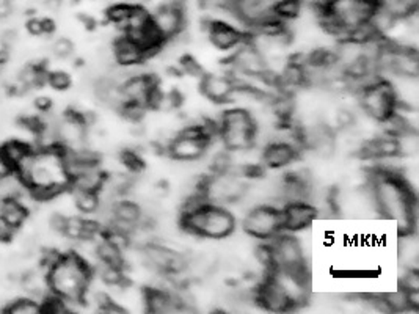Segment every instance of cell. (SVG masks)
<instances>
[{"label": "cell", "instance_id": "obj_19", "mask_svg": "<svg viewBox=\"0 0 419 314\" xmlns=\"http://www.w3.org/2000/svg\"><path fill=\"white\" fill-rule=\"evenodd\" d=\"M113 58L118 67L123 68H134L145 62L142 49L126 35L119 36L113 44Z\"/></svg>", "mask_w": 419, "mask_h": 314}, {"label": "cell", "instance_id": "obj_21", "mask_svg": "<svg viewBox=\"0 0 419 314\" xmlns=\"http://www.w3.org/2000/svg\"><path fill=\"white\" fill-rule=\"evenodd\" d=\"M30 151H33L32 145L22 140H10L0 146V154H2L6 165H8L13 172H15L16 167L24 161V157Z\"/></svg>", "mask_w": 419, "mask_h": 314}, {"label": "cell", "instance_id": "obj_11", "mask_svg": "<svg viewBox=\"0 0 419 314\" xmlns=\"http://www.w3.org/2000/svg\"><path fill=\"white\" fill-rule=\"evenodd\" d=\"M151 21L164 41H170L184 34L187 24L185 6L184 4H161L151 13Z\"/></svg>", "mask_w": 419, "mask_h": 314}, {"label": "cell", "instance_id": "obj_39", "mask_svg": "<svg viewBox=\"0 0 419 314\" xmlns=\"http://www.w3.org/2000/svg\"><path fill=\"white\" fill-rule=\"evenodd\" d=\"M35 106H36V109H38V110H41V112H48V110H49V109H51V106H52V102H51L49 97H46V96H39L38 100L35 101Z\"/></svg>", "mask_w": 419, "mask_h": 314}, {"label": "cell", "instance_id": "obj_38", "mask_svg": "<svg viewBox=\"0 0 419 314\" xmlns=\"http://www.w3.org/2000/svg\"><path fill=\"white\" fill-rule=\"evenodd\" d=\"M15 228H13L8 221H6L2 215H0V240L2 242H8L11 240L13 234H15Z\"/></svg>", "mask_w": 419, "mask_h": 314}, {"label": "cell", "instance_id": "obj_13", "mask_svg": "<svg viewBox=\"0 0 419 314\" xmlns=\"http://www.w3.org/2000/svg\"><path fill=\"white\" fill-rule=\"evenodd\" d=\"M206 35L209 43L220 52H232L248 39V34L222 19H209L206 22Z\"/></svg>", "mask_w": 419, "mask_h": 314}, {"label": "cell", "instance_id": "obj_1", "mask_svg": "<svg viewBox=\"0 0 419 314\" xmlns=\"http://www.w3.org/2000/svg\"><path fill=\"white\" fill-rule=\"evenodd\" d=\"M375 212L396 224L397 234L416 233L418 198L410 182L394 168L378 167L369 173Z\"/></svg>", "mask_w": 419, "mask_h": 314}, {"label": "cell", "instance_id": "obj_7", "mask_svg": "<svg viewBox=\"0 0 419 314\" xmlns=\"http://www.w3.org/2000/svg\"><path fill=\"white\" fill-rule=\"evenodd\" d=\"M247 176L234 172V170H225V172L212 173L209 178L203 179L201 191L206 200L214 205H232L242 198V195L248 184Z\"/></svg>", "mask_w": 419, "mask_h": 314}, {"label": "cell", "instance_id": "obj_30", "mask_svg": "<svg viewBox=\"0 0 419 314\" xmlns=\"http://www.w3.org/2000/svg\"><path fill=\"white\" fill-rule=\"evenodd\" d=\"M85 220L82 217H76V215H71V217L66 219V226L63 235L71 239V240H84L85 239Z\"/></svg>", "mask_w": 419, "mask_h": 314}, {"label": "cell", "instance_id": "obj_26", "mask_svg": "<svg viewBox=\"0 0 419 314\" xmlns=\"http://www.w3.org/2000/svg\"><path fill=\"white\" fill-rule=\"evenodd\" d=\"M134 4H128V2H119V4H113L110 5L107 10H105V18L107 21L113 25H117L119 29H124V25L128 24L129 18L134 11Z\"/></svg>", "mask_w": 419, "mask_h": 314}, {"label": "cell", "instance_id": "obj_10", "mask_svg": "<svg viewBox=\"0 0 419 314\" xmlns=\"http://www.w3.org/2000/svg\"><path fill=\"white\" fill-rule=\"evenodd\" d=\"M231 67L237 71L239 74L248 78H265L272 73L265 64V60L261 52L251 43L250 35L247 41H244L236 50L231 52Z\"/></svg>", "mask_w": 419, "mask_h": 314}, {"label": "cell", "instance_id": "obj_18", "mask_svg": "<svg viewBox=\"0 0 419 314\" xmlns=\"http://www.w3.org/2000/svg\"><path fill=\"white\" fill-rule=\"evenodd\" d=\"M143 308L151 314H173L182 311L184 302L165 287H146L143 291Z\"/></svg>", "mask_w": 419, "mask_h": 314}, {"label": "cell", "instance_id": "obj_28", "mask_svg": "<svg viewBox=\"0 0 419 314\" xmlns=\"http://www.w3.org/2000/svg\"><path fill=\"white\" fill-rule=\"evenodd\" d=\"M399 153L401 157H413L419 153V135L418 130H407L397 137Z\"/></svg>", "mask_w": 419, "mask_h": 314}, {"label": "cell", "instance_id": "obj_25", "mask_svg": "<svg viewBox=\"0 0 419 314\" xmlns=\"http://www.w3.org/2000/svg\"><path fill=\"white\" fill-rule=\"evenodd\" d=\"M303 0H279L275 5V16L283 22L295 21L303 13Z\"/></svg>", "mask_w": 419, "mask_h": 314}, {"label": "cell", "instance_id": "obj_20", "mask_svg": "<svg viewBox=\"0 0 419 314\" xmlns=\"http://www.w3.org/2000/svg\"><path fill=\"white\" fill-rule=\"evenodd\" d=\"M0 215L8 221V224L18 230L19 226L24 225L25 219H27L29 211L27 206L24 203L19 201L15 196H8V198L0 200Z\"/></svg>", "mask_w": 419, "mask_h": 314}, {"label": "cell", "instance_id": "obj_29", "mask_svg": "<svg viewBox=\"0 0 419 314\" xmlns=\"http://www.w3.org/2000/svg\"><path fill=\"white\" fill-rule=\"evenodd\" d=\"M8 314H41L43 308L41 303L35 302L33 299H19L16 302H13L6 308Z\"/></svg>", "mask_w": 419, "mask_h": 314}, {"label": "cell", "instance_id": "obj_12", "mask_svg": "<svg viewBox=\"0 0 419 314\" xmlns=\"http://www.w3.org/2000/svg\"><path fill=\"white\" fill-rule=\"evenodd\" d=\"M239 82L231 74L204 73L198 82V90L209 102L223 106L232 101Z\"/></svg>", "mask_w": 419, "mask_h": 314}, {"label": "cell", "instance_id": "obj_35", "mask_svg": "<svg viewBox=\"0 0 419 314\" xmlns=\"http://www.w3.org/2000/svg\"><path fill=\"white\" fill-rule=\"evenodd\" d=\"M74 52V44L68 38H58L52 43V54L58 58H68Z\"/></svg>", "mask_w": 419, "mask_h": 314}, {"label": "cell", "instance_id": "obj_16", "mask_svg": "<svg viewBox=\"0 0 419 314\" xmlns=\"http://www.w3.org/2000/svg\"><path fill=\"white\" fill-rule=\"evenodd\" d=\"M277 0H236L234 18L250 30L275 18Z\"/></svg>", "mask_w": 419, "mask_h": 314}, {"label": "cell", "instance_id": "obj_8", "mask_svg": "<svg viewBox=\"0 0 419 314\" xmlns=\"http://www.w3.org/2000/svg\"><path fill=\"white\" fill-rule=\"evenodd\" d=\"M242 233L253 240L269 242L283 233L281 207L270 203L250 207L242 219Z\"/></svg>", "mask_w": 419, "mask_h": 314}, {"label": "cell", "instance_id": "obj_15", "mask_svg": "<svg viewBox=\"0 0 419 314\" xmlns=\"http://www.w3.org/2000/svg\"><path fill=\"white\" fill-rule=\"evenodd\" d=\"M255 300H256V305L261 306V308L277 314L288 313L295 308L289 300V297L286 296L284 291L281 289V286L277 283L269 272L265 273V278L261 281V283L256 286Z\"/></svg>", "mask_w": 419, "mask_h": 314}, {"label": "cell", "instance_id": "obj_14", "mask_svg": "<svg viewBox=\"0 0 419 314\" xmlns=\"http://www.w3.org/2000/svg\"><path fill=\"white\" fill-rule=\"evenodd\" d=\"M319 215V209L310 201L286 203L281 207V226L284 233H300L310 228Z\"/></svg>", "mask_w": 419, "mask_h": 314}, {"label": "cell", "instance_id": "obj_27", "mask_svg": "<svg viewBox=\"0 0 419 314\" xmlns=\"http://www.w3.org/2000/svg\"><path fill=\"white\" fill-rule=\"evenodd\" d=\"M96 271L99 273V278H101V281L104 285L112 286V287L126 286L124 267H113V266L98 263Z\"/></svg>", "mask_w": 419, "mask_h": 314}, {"label": "cell", "instance_id": "obj_22", "mask_svg": "<svg viewBox=\"0 0 419 314\" xmlns=\"http://www.w3.org/2000/svg\"><path fill=\"white\" fill-rule=\"evenodd\" d=\"M96 259L98 263L107 264L113 267H124V252L112 244L102 235V239L96 242Z\"/></svg>", "mask_w": 419, "mask_h": 314}, {"label": "cell", "instance_id": "obj_24", "mask_svg": "<svg viewBox=\"0 0 419 314\" xmlns=\"http://www.w3.org/2000/svg\"><path fill=\"white\" fill-rule=\"evenodd\" d=\"M72 192V201H74V207L79 212L84 215H95L98 212L99 206H101V200H99L98 192L90 191H74Z\"/></svg>", "mask_w": 419, "mask_h": 314}, {"label": "cell", "instance_id": "obj_32", "mask_svg": "<svg viewBox=\"0 0 419 314\" xmlns=\"http://www.w3.org/2000/svg\"><path fill=\"white\" fill-rule=\"evenodd\" d=\"M27 30L29 34L33 36H41V35H51L52 32L55 30V24L52 19H38L32 18L27 21Z\"/></svg>", "mask_w": 419, "mask_h": 314}, {"label": "cell", "instance_id": "obj_36", "mask_svg": "<svg viewBox=\"0 0 419 314\" xmlns=\"http://www.w3.org/2000/svg\"><path fill=\"white\" fill-rule=\"evenodd\" d=\"M399 287H402L404 291H419V272L416 267H407Z\"/></svg>", "mask_w": 419, "mask_h": 314}, {"label": "cell", "instance_id": "obj_17", "mask_svg": "<svg viewBox=\"0 0 419 314\" xmlns=\"http://www.w3.org/2000/svg\"><path fill=\"white\" fill-rule=\"evenodd\" d=\"M300 145L289 140H272L261 151V167L267 170L288 168L297 161Z\"/></svg>", "mask_w": 419, "mask_h": 314}, {"label": "cell", "instance_id": "obj_5", "mask_svg": "<svg viewBox=\"0 0 419 314\" xmlns=\"http://www.w3.org/2000/svg\"><path fill=\"white\" fill-rule=\"evenodd\" d=\"M358 102L364 116L382 124L397 110V100L390 78L375 77L358 90Z\"/></svg>", "mask_w": 419, "mask_h": 314}, {"label": "cell", "instance_id": "obj_31", "mask_svg": "<svg viewBox=\"0 0 419 314\" xmlns=\"http://www.w3.org/2000/svg\"><path fill=\"white\" fill-rule=\"evenodd\" d=\"M198 2L206 11L215 13V15L225 13V15L234 16L236 0H198Z\"/></svg>", "mask_w": 419, "mask_h": 314}, {"label": "cell", "instance_id": "obj_6", "mask_svg": "<svg viewBox=\"0 0 419 314\" xmlns=\"http://www.w3.org/2000/svg\"><path fill=\"white\" fill-rule=\"evenodd\" d=\"M208 124H194L185 126L167 142V154L176 162H198L208 154L212 143V135Z\"/></svg>", "mask_w": 419, "mask_h": 314}, {"label": "cell", "instance_id": "obj_4", "mask_svg": "<svg viewBox=\"0 0 419 314\" xmlns=\"http://www.w3.org/2000/svg\"><path fill=\"white\" fill-rule=\"evenodd\" d=\"M217 134L226 151H245L256 146V121L241 106L223 110L217 123Z\"/></svg>", "mask_w": 419, "mask_h": 314}, {"label": "cell", "instance_id": "obj_3", "mask_svg": "<svg viewBox=\"0 0 419 314\" xmlns=\"http://www.w3.org/2000/svg\"><path fill=\"white\" fill-rule=\"evenodd\" d=\"M236 226L234 214L228 207L209 201L184 209L179 217L181 231L208 240H225L236 233Z\"/></svg>", "mask_w": 419, "mask_h": 314}, {"label": "cell", "instance_id": "obj_2", "mask_svg": "<svg viewBox=\"0 0 419 314\" xmlns=\"http://www.w3.org/2000/svg\"><path fill=\"white\" fill-rule=\"evenodd\" d=\"M93 273V267L81 254L66 253L60 254L55 263L49 267L46 278L49 291L66 300L71 306L84 302L90 289Z\"/></svg>", "mask_w": 419, "mask_h": 314}, {"label": "cell", "instance_id": "obj_37", "mask_svg": "<svg viewBox=\"0 0 419 314\" xmlns=\"http://www.w3.org/2000/svg\"><path fill=\"white\" fill-rule=\"evenodd\" d=\"M66 219H68V215H65L62 212H57L52 215L49 219V225H51V230L57 233V234H63L65 233V226H66Z\"/></svg>", "mask_w": 419, "mask_h": 314}, {"label": "cell", "instance_id": "obj_9", "mask_svg": "<svg viewBox=\"0 0 419 314\" xmlns=\"http://www.w3.org/2000/svg\"><path fill=\"white\" fill-rule=\"evenodd\" d=\"M269 244L272 248V257H274V267L289 271L307 269V254H305L302 242L294 234L283 231L275 239L269 240Z\"/></svg>", "mask_w": 419, "mask_h": 314}, {"label": "cell", "instance_id": "obj_23", "mask_svg": "<svg viewBox=\"0 0 419 314\" xmlns=\"http://www.w3.org/2000/svg\"><path fill=\"white\" fill-rule=\"evenodd\" d=\"M399 258L408 267L418 263L419 258V240L416 233L399 235Z\"/></svg>", "mask_w": 419, "mask_h": 314}, {"label": "cell", "instance_id": "obj_34", "mask_svg": "<svg viewBox=\"0 0 419 314\" xmlns=\"http://www.w3.org/2000/svg\"><path fill=\"white\" fill-rule=\"evenodd\" d=\"M48 83L57 91H66L71 87V76L66 71H52L48 73Z\"/></svg>", "mask_w": 419, "mask_h": 314}, {"label": "cell", "instance_id": "obj_33", "mask_svg": "<svg viewBox=\"0 0 419 314\" xmlns=\"http://www.w3.org/2000/svg\"><path fill=\"white\" fill-rule=\"evenodd\" d=\"M119 161H121L123 165L132 173H138L145 168V162L142 157H140L135 151H131V149H126V151L119 154Z\"/></svg>", "mask_w": 419, "mask_h": 314}]
</instances>
